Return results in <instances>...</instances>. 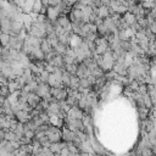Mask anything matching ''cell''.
I'll return each mask as SVG.
<instances>
[{"label":"cell","instance_id":"cell-1","mask_svg":"<svg viewBox=\"0 0 156 156\" xmlns=\"http://www.w3.org/2000/svg\"><path fill=\"white\" fill-rule=\"evenodd\" d=\"M84 116V112L83 110H81L78 106H74L70 110V112L67 113V117L68 118H72V120H82Z\"/></svg>","mask_w":156,"mask_h":156},{"label":"cell","instance_id":"cell-14","mask_svg":"<svg viewBox=\"0 0 156 156\" xmlns=\"http://www.w3.org/2000/svg\"><path fill=\"white\" fill-rule=\"evenodd\" d=\"M66 71L70 72L72 76H77V71H78V65L73 64V65H70V66H66Z\"/></svg>","mask_w":156,"mask_h":156},{"label":"cell","instance_id":"cell-10","mask_svg":"<svg viewBox=\"0 0 156 156\" xmlns=\"http://www.w3.org/2000/svg\"><path fill=\"white\" fill-rule=\"evenodd\" d=\"M123 17H124L126 22H127L129 26H132L133 23H135V22H136V17H135V15H133V14H130V12L124 14V15H123Z\"/></svg>","mask_w":156,"mask_h":156},{"label":"cell","instance_id":"cell-21","mask_svg":"<svg viewBox=\"0 0 156 156\" xmlns=\"http://www.w3.org/2000/svg\"><path fill=\"white\" fill-rule=\"evenodd\" d=\"M138 23H139V25H140V27H142V28H144V29L149 27V22H148L146 17H144V18H140L139 21H138Z\"/></svg>","mask_w":156,"mask_h":156},{"label":"cell","instance_id":"cell-9","mask_svg":"<svg viewBox=\"0 0 156 156\" xmlns=\"http://www.w3.org/2000/svg\"><path fill=\"white\" fill-rule=\"evenodd\" d=\"M98 16H99L100 18H103V20L109 18L110 17V8H106V6L99 8V15Z\"/></svg>","mask_w":156,"mask_h":156},{"label":"cell","instance_id":"cell-16","mask_svg":"<svg viewBox=\"0 0 156 156\" xmlns=\"http://www.w3.org/2000/svg\"><path fill=\"white\" fill-rule=\"evenodd\" d=\"M21 150H23L25 152H27L28 155H32L33 151H34V146L33 144H29V145H21V148H20Z\"/></svg>","mask_w":156,"mask_h":156},{"label":"cell","instance_id":"cell-11","mask_svg":"<svg viewBox=\"0 0 156 156\" xmlns=\"http://www.w3.org/2000/svg\"><path fill=\"white\" fill-rule=\"evenodd\" d=\"M44 5H43V2H40V0H37V2L34 3V8H33V12L37 14V15H40L42 10H43Z\"/></svg>","mask_w":156,"mask_h":156},{"label":"cell","instance_id":"cell-8","mask_svg":"<svg viewBox=\"0 0 156 156\" xmlns=\"http://www.w3.org/2000/svg\"><path fill=\"white\" fill-rule=\"evenodd\" d=\"M57 22H58V25H60L61 27H64V28H66V27H68L71 25V21L68 20L67 15H60V17L57 18Z\"/></svg>","mask_w":156,"mask_h":156},{"label":"cell","instance_id":"cell-19","mask_svg":"<svg viewBox=\"0 0 156 156\" xmlns=\"http://www.w3.org/2000/svg\"><path fill=\"white\" fill-rule=\"evenodd\" d=\"M76 61V58L68 56V55H65L64 56V62H65V66H70V65H73Z\"/></svg>","mask_w":156,"mask_h":156},{"label":"cell","instance_id":"cell-24","mask_svg":"<svg viewBox=\"0 0 156 156\" xmlns=\"http://www.w3.org/2000/svg\"><path fill=\"white\" fill-rule=\"evenodd\" d=\"M25 136L28 138V139H31V140H33L35 138V132L34 130H28V132L25 133Z\"/></svg>","mask_w":156,"mask_h":156},{"label":"cell","instance_id":"cell-4","mask_svg":"<svg viewBox=\"0 0 156 156\" xmlns=\"http://www.w3.org/2000/svg\"><path fill=\"white\" fill-rule=\"evenodd\" d=\"M46 135H48V138L50 140V143H61L62 140V130L61 132H58V133H49L46 132Z\"/></svg>","mask_w":156,"mask_h":156},{"label":"cell","instance_id":"cell-7","mask_svg":"<svg viewBox=\"0 0 156 156\" xmlns=\"http://www.w3.org/2000/svg\"><path fill=\"white\" fill-rule=\"evenodd\" d=\"M34 3H35V2H33V0H27V2H26V4H25V6L22 8V11H23V14H26V15H31V14L33 12Z\"/></svg>","mask_w":156,"mask_h":156},{"label":"cell","instance_id":"cell-22","mask_svg":"<svg viewBox=\"0 0 156 156\" xmlns=\"http://www.w3.org/2000/svg\"><path fill=\"white\" fill-rule=\"evenodd\" d=\"M130 29L133 31L134 34H136V33H138V32L142 29V27H140V25H139L138 22H135V23H133V25L130 26Z\"/></svg>","mask_w":156,"mask_h":156},{"label":"cell","instance_id":"cell-20","mask_svg":"<svg viewBox=\"0 0 156 156\" xmlns=\"http://www.w3.org/2000/svg\"><path fill=\"white\" fill-rule=\"evenodd\" d=\"M82 122H83L84 127H90V124H92V120H90V116H88V115H86V113H84L83 118H82Z\"/></svg>","mask_w":156,"mask_h":156},{"label":"cell","instance_id":"cell-15","mask_svg":"<svg viewBox=\"0 0 156 156\" xmlns=\"http://www.w3.org/2000/svg\"><path fill=\"white\" fill-rule=\"evenodd\" d=\"M139 87H140V83L138 82V81H134V82H132L129 86H128V88L133 92V93H138V90H139Z\"/></svg>","mask_w":156,"mask_h":156},{"label":"cell","instance_id":"cell-5","mask_svg":"<svg viewBox=\"0 0 156 156\" xmlns=\"http://www.w3.org/2000/svg\"><path fill=\"white\" fill-rule=\"evenodd\" d=\"M40 49H42V51H43L45 55H48L49 52H51V51L54 50L52 44H51V42L49 40L48 38H45L44 40H43V43H42V45H40Z\"/></svg>","mask_w":156,"mask_h":156},{"label":"cell","instance_id":"cell-3","mask_svg":"<svg viewBox=\"0 0 156 156\" xmlns=\"http://www.w3.org/2000/svg\"><path fill=\"white\" fill-rule=\"evenodd\" d=\"M42 100H43V99H40V98H39L35 93H31V94H28V105L32 106L33 109H35L39 104H40Z\"/></svg>","mask_w":156,"mask_h":156},{"label":"cell","instance_id":"cell-25","mask_svg":"<svg viewBox=\"0 0 156 156\" xmlns=\"http://www.w3.org/2000/svg\"><path fill=\"white\" fill-rule=\"evenodd\" d=\"M138 93H140L142 95H145V94H148V86H146V84H140Z\"/></svg>","mask_w":156,"mask_h":156},{"label":"cell","instance_id":"cell-18","mask_svg":"<svg viewBox=\"0 0 156 156\" xmlns=\"http://www.w3.org/2000/svg\"><path fill=\"white\" fill-rule=\"evenodd\" d=\"M67 149H68V151L71 154H80L81 152L80 149H78L73 143H67Z\"/></svg>","mask_w":156,"mask_h":156},{"label":"cell","instance_id":"cell-23","mask_svg":"<svg viewBox=\"0 0 156 156\" xmlns=\"http://www.w3.org/2000/svg\"><path fill=\"white\" fill-rule=\"evenodd\" d=\"M9 95H10L9 87H8V86H2V96H5V98H8Z\"/></svg>","mask_w":156,"mask_h":156},{"label":"cell","instance_id":"cell-27","mask_svg":"<svg viewBox=\"0 0 156 156\" xmlns=\"http://www.w3.org/2000/svg\"><path fill=\"white\" fill-rule=\"evenodd\" d=\"M149 28H150V31L152 32V34L156 35V21H154L152 23H149Z\"/></svg>","mask_w":156,"mask_h":156},{"label":"cell","instance_id":"cell-12","mask_svg":"<svg viewBox=\"0 0 156 156\" xmlns=\"http://www.w3.org/2000/svg\"><path fill=\"white\" fill-rule=\"evenodd\" d=\"M143 98H144V105H145V107L149 109V110H152V109H154V104H152V101H151L150 95H149V94H145V95H143Z\"/></svg>","mask_w":156,"mask_h":156},{"label":"cell","instance_id":"cell-2","mask_svg":"<svg viewBox=\"0 0 156 156\" xmlns=\"http://www.w3.org/2000/svg\"><path fill=\"white\" fill-rule=\"evenodd\" d=\"M74 136H76V133L70 130L67 128V126H64L62 127V140L65 143H72L73 139H74Z\"/></svg>","mask_w":156,"mask_h":156},{"label":"cell","instance_id":"cell-13","mask_svg":"<svg viewBox=\"0 0 156 156\" xmlns=\"http://www.w3.org/2000/svg\"><path fill=\"white\" fill-rule=\"evenodd\" d=\"M10 38H11V35L2 33V35H0V39H2V45H3V46H8V45H9V43H10Z\"/></svg>","mask_w":156,"mask_h":156},{"label":"cell","instance_id":"cell-28","mask_svg":"<svg viewBox=\"0 0 156 156\" xmlns=\"http://www.w3.org/2000/svg\"><path fill=\"white\" fill-rule=\"evenodd\" d=\"M68 155H70V151H68V149H67V148L62 149V150H61V152H60V156H68Z\"/></svg>","mask_w":156,"mask_h":156},{"label":"cell","instance_id":"cell-6","mask_svg":"<svg viewBox=\"0 0 156 156\" xmlns=\"http://www.w3.org/2000/svg\"><path fill=\"white\" fill-rule=\"evenodd\" d=\"M60 111H61L60 104H58V103H51L50 106H49V109H48V111H46V113L49 116H51V115H58V113H60Z\"/></svg>","mask_w":156,"mask_h":156},{"label":"cell","instance_id":"cell-17","mask_svg":"<svg viewBox=\"0 0 156 156\" xmlns=\"http://www.w3.org/2000/svg\"><path fill=\"white\" fill-rule=\"evenodd\" d=\"M80 87H82V88H84V89H89V88H92L93 86L90 84V82L87 80V78H82V80L80 81Z\"/></svg>","mask_w":156,"mask_h":156},{"label":"cell","instance_id":"cell-26","mask_svg":"<svg viewBox=\"0 0 156 156\" xmlns=\"http://www.w3.org/2000/svg\"><path fill=\"white\" fill-rule=\"evenodd\" d=\"M21 142V144L22 145H29V144H32L33 143V140H31V139H28V138H26V136H23V138L20 140Z\"/></svg>","mask_w":156,"mask_h":156}]
</instances>
